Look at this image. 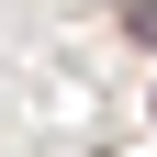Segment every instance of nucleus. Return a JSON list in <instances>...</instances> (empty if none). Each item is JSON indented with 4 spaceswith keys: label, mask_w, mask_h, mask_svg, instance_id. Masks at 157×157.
<instances>
[{
    "label": "nucleus",
    "mask_w": 157,
    "mask_h": 157,
    "mask_svg": "<svg viewBox=\"0 0 157 157\" xmlns=\"http://www.w3.org/2000/svg\"><path fill=\"white\" fill-rule=\"evenodd\" d=\"M124 34H146V45H157V0H124Z\"/></svg>",
    "instance_id": "nucleus-1"
}]
</instances>
